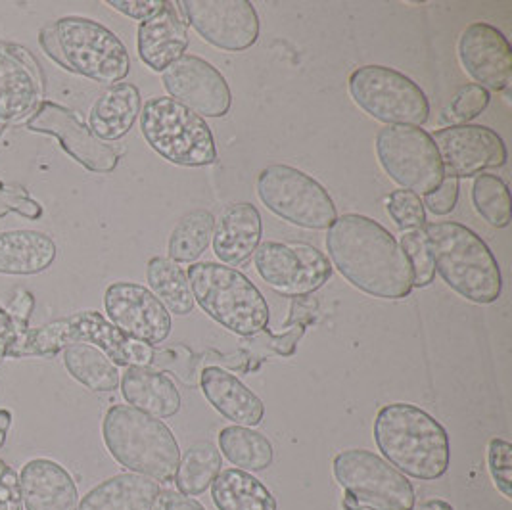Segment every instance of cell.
<instances>
[{"instance_id":"6da1fadb","label":"cell","mask_w":512,"mask_h":510,"mask_svg":"<svg viewBox=\"0 0 512 510\" xmlns=\"http://www.w3.org/2000/svg\"><path fill=\"white\" fill-rule=\"evenodd\" d=\"M332 265L357 290L380 300H403L413 290V271L396 236L367 215L346 213L326 234Z\"/></svg>"},{"instance_id":"7a4b0ae2","label":"cell","mask_w":512,"mask_h":510,"mask_svg":"<svg viewBox=\"0 0 512 510\" xmlns=\"http://www.w3.org/2000/svg\"><path fill=\"white\" fill-rule=\"evenodd\" d=\"M374 441L388 463L415 480L434 482L449 470V434L417 405H384L374 418Z\"/></svg>"},{"instance_id":"3957f363","label":"cell","mask_w":512,"mask_h":510,"mask_svg":"<svg viewBox=\"0 0 512 510\" xmlns=\"http://www.w3.org/2000/svg\"><path fill=\"white\" fill-rule=\"evenodd\" d=\"M422 234L436 271L451 290L480 305L501 298V269L482 236L457 221L426 223Z\"/></svg>"},{"instance_id":"277c9868","label":"cell","mask_w":512,"mask_h":510,"mask_svg":"<svg viewBox=\"0 0 512 510\" xmlns=\"http://www.w3.org/2000/svg\"><path fill=\"white\" fill-rule=\"evenodd\" d=\"M102 438L110 455L129 472L160 484L175 480L181 449L160 418L129 405H114L104 415Z\"/></svg>"},{"instance_id":"5b68a950","label":"cell","mask_w":512,"mask_h":510,"mask_svg":"<svg viewBox=\"0 0 512 510\" xmlns=\"http://www.w3.org/2000/svg\"><path fill=\"white\" fill-rule=\"evenodd\" d=\"M188 284L198 303L215 323L238 336H254L269 323V305L244 273L221 263H192Z\"/></svg>"},{"instance_id":"8992f818","label":"cell","mask_w":512,"mask_h":510,"mask_svg":"<svg viewBox=\"0 0 512 510\" xmlns=\"http://www.w3.org/2000/svg\"><path fill=\"white\" fill-rule=\"evenodd\" d=\"M102 349L117 367H133V348L137 340L127 338L98 311H79L39 328H27L8 351L6 359L54 357L71 346Z\"/></svg>"},{"instance_id":"52a82bcc","label":"cell","mask_w":512,"mask_h":510,"mask_svg":"<svg viewBox=\"0 0 512 510\" xmlns=\"http://www.w3.org/2000/svg\"><path fill=\"white\" fill-rule=\"evenodd\" d=\"M140 131L163 160L181 167H206L217 160L210 125L169 96H156L140 110Z\"/></svg>"},{"instance_id":"ba28073f","label":"cell","mask_w":512,"mask_h":510,"mask_svg":"<svg viewBox=\"0 0 512 510\" xmlns=\"http://www.w3.org/2000/svg\"><path fill=\"white\" fill-rule=\"evenodd\" d=\"M257 196L277 217L307 231H326L338 219L325 186L290 165L265 167L257 177Z\"/></svg>"},{"instance_id":"9c48e42d","label":"cell","mask_w":512,"mask_h":510,"mask_svg":"<svg viewBox=\"0 0 512 510\" xmlns=\"http://www.w3.org/2000/svg\"><path fill=\"white\" fill-rule=\"evenodd\" d=\"M66 68L102 85H117L131 70V58L114 31L89 18L68 16L54 22Z\"/></svg>"},{"instance_id":"30bf717a","label":"cell","mask_w":512,"mask_h":510,"mask_svg":"<svg viewBox=\"0 0 512 510\" xmlns=\"http://www.w3.org/2000/svg\"><path fill=\"white\" fill-rule=\"evenodd\" d=\"M334 478L346 497L365 510H413L415 487L397 468L367 449H348L336 455Z\"/></svg>"},{"instance_id":"8fae6325","label":"cell","mask_w":512,"mask_h":510,"mask_svg":"<svg viewBox=\"0 0 512 510\" xmlns=\"http://www.w3.org/2000/svg\"><path fill=\"white\" fill-rule=\"evenodd\" d=\"M353 102L386 125L420 127L430 117V102L405 73L386 66H363L350 75Z\"/></svg>"},{"instance_id":"7c38bea8","label":"cell","mask_w":512,"mask_h":510,"mask_svg":"<svg viewBox=\"0 0 512 510\" xmlns=\"http://www.w3.org/2000/svg\"><path fill=\"white\" fill-rule=\"evenodd\" d=\"M376 156L386 175L415 194H430L445 177L438 148L428 131L411 125H386L376 135Z\"/></svg>"},{"instance_id":"4fadbf2b","label":"cell","mask_w":512,"mask_h":510,"mask_svg":"<svg viewBox=\"0 0 512 510\" xmlns=\"http://www.w3.org/2000/svg\"><path fill=\"white\" fill-rule=\"evenodd\" d=\"M256 269L275 292L305 298L332 277V263L319 248L305 242H265L256 250Z\"/></svg>"},{"instance_id":"5bb4252c","label":"cell","mask_w":512,"mask_h":510,"mask_svg":"<svg viewBox=\"0 0 512 510\" xmlns=\"http://www.w3.org/2000/svg\"><path fill=\"white\" fill-rule=\"evenodd\" d=\"M177 6L211 47L242 52L256 45L259 16L250 0H181Z\"/></svg>"},{"instance_id":"9a60e30c","label":"cell","mask_w":512,"mask_h":510,"mask_svg":"<svg viewBox=\"0 0 512 510\" xmlns=\"http://www.w3.org/2000/svg\"><path fill=\"white\" fill-rule=\"evenodd\" d=\"M163 87L169 98L200 117H225L233 94L225 75L208 60L185 54L163 71Z\"/></svg>"},{"instance_id":"2e32d148","label":"cell","mask_w":512,"mask_h":510,"mask_svg":"<svg viewBox=\"0 0 512 510\" xmlns=\"http://www.w3.org/2000/svg\"><path fill=\"white\" fill-rule=\"evenodd\" d=\"M434 144L443 163V173L470 179L486 169L503 167L509 158L507 144L484 125H449L434 133Z\"/></svg>"},{"instance_id":"e0dca14e","label":"cell","mask_w":512,"mask_h":510,"mask_svg":"<svg viewBox=\"0 0 512 510\" xmlns=\"http://www.w3.org/2000/svg\"><path fill=\"white\" fill-rule=\"evenodd\" d=\"M27 129L31 133L56 137L75 162L93 173H112L119 163L116 150L98 139L79 117L60 104L41 102L35 114L29 117Z\"/></svg>"},{"instance_id":"ac0fdd59","label":"cell","mask_w":512,"mask_h":510,"mask_svg":"<svg viewBox=\"0 0 512 510\" xmlns=\"http://www.w3.org/2000/svg\"><path fill=\"white\" fill-rule=\"evenodd\" d=\"M104 309L110 323L127 338L158 346L171 334V315L163 303L135 282H114L106 288Z\"/></svg>"},{"instance_id":"d6986e66","label":"cell","mask_w":512,"mask_h":510,"mask_svg":"<svg viewBox=\"0 0 512 510\" xmlns=\"http://www.w3.org/2000/svg\"><path fill=\"white\" fill-rule=\"evenodd\" d=\"M459 58L466 73L486 91L499 93L511 87V43L495 25H468L459 39Z\"/></svg>"},{"instance_id":"ffe728a7","label":"cell","mask_w":512,"mask_h":510,"mask_svg":"<svg viewBox=\"0 0 512 510\" xmlns=\"http://www.w3.org/2000/svg\"><path fill=\"white\" fill-rule=\"evenodd\" d=\"M43 71L18 45H0V127L29 114L43 96Z\"/></svg>"},{"instance_id":"44dd1931","label":"cell","mask_w":512,"mask_h":510,"mask_svg":"<svg viewBox=\"0 0 512 510\" xmlns=\"http://www.w3.org/2000/svg\"><path fill=\"white\" fill-rule=\"evenodd\" d=\"M25 510H77L79 491L70 472L52 459H31L20 472Z\"/></svg>"},{"instance_id":"7402d4cb","label":"cell","mask_w":512,"mask_h":510,"mask_svg":"<svg viewBox=\"0 0 512 510\" xmlns=\"http://www.w3.org/2000/svg\"><path fill=\"white\" fill-rule=\"evenodd\" d=\"M140 60L152 71H165L188 48L187 22L175 2H167L158 16L140 22L137 33Z\"/></svg>"},{"instance_id":"603a6c76","label":"cell","mask_w":512,"mask_h":510,"mask_svg":"<svg viewBox=\"0 0 512 510\" xmlns=\"http://www.w3.org/2000/svg\"><path fill=\"white\" fill-rule=\"evenodd\" d=\"M263 223L254 204L238 202L231 204L215 219L213 229V252L221 263L238 267L256 254L261 242Z\"/></svg>"},{"instance_id":"cb8c5ba5","label":"cell","mask_w":512,"mask_h":510,"mask_svg":"<svg viewBox=\"0 0 512 510\" xmlns=\"http://www.w3.org/2000/svg\"><path fill=\"white\" fill-rule=\"evenodd\" d=\"M202 394L221 417L233 420L236 426L254 428L265 417V405L233 372L221 367H208L200 376Z\"/></svg>"},{"instance_id":"d4e9b609","label":"cell","mask_w":512,"mask_h":510,"mask_svg":"<svg viewBox=\"0 0 512 510\" xmlns=\"http://www.w3.org/2000/svg\"><path fill=\"white\" fill-rule=\"evenodd\" d=\"M121 395L129 407L154 418L175 417L181 411V394L175 382L148 367H127L121 380Z\"/></svg>"},{"instance_id":"484cf974","label":"cell","mask_w":512,"mask_h":510,"mask_svg":"<svg viewBox=\"0 0 512 510\" xmlns=\"http://www.w3.org/2000/svg\"><path fill=\"white\" fill-rule=\"evenodd\" d=\"M160 484L133 472L116 474L93 487L77 510H152L160 495Z\"/></svg>"},{"instance_id":"4316f807","label":"cell","mask_w":512,"mask_h":510,"mask_svg":"<svg viewBox=\"0 0 512 510\" xmlns=\"http://www.w3.org/2000/svg\"><path fill=\"white\" fill-rule=\"evenodd\" d=\"M56 254V244L45 232H0V275L33 277L45 273Z\"/></svg>"},{"instance_id":"83f0119b","label":"cell","mask_w":512,"mask_h":510,"mask_svg":"<svg viewBox=\"0 0 512 510\" xmlns=\"http://www.w3.org/2000/svg\"><path fill=\"white\" fill-rule=\"evenodd\" d=\"M140 91L131 83H117L100 94L89 114V129L100 140L123 139L139 119Z\"/></svg>"},{"instance_id":"f1b7e54d","label":"cell","mask_w":512,"mask_h":510,"mask_svg":"<svg viewBox=\"0 0 512 510\" xmlns=\"http://www.w3.org/2000/svg\"><path fill=\"white\" fill-rule=\"evenodd\" d=\"M211 499L217 510H277V499L250 472L227 468L211 484Z\"/></svg>"},{"instance_id":"f546056e","label":"cell","mask_w":512,"mask_h":510,"mask_svg":"<svg viewBox=\"0 0 512 510\" xmlns=\"http://www.w3.org/2000/svg\"><path fill=\"white\" fill-rule=\"evenodd\" d=\"M219 453L240 470L263 472L273 459L275 449L261 432L246 426H227L219 432Z\"/></svg>"},{"instance_id":"4dcf8cb0","label":"cell","mask_w":512,"mask_h":510,"mask_svg":"<svg viewBox=\"0 0 512 510\" xmlns=\"http://www.w3.org/2000/svg\"><path fill=\"white\" fill-rule=\"evenodd\" d=\"M64 367L71 378L93 392H114L119 386L121 372L102 349L94 346H71L64 349Z\"/></svg>"},{"instance_id":"1f68e13d","label":"cell","mask_w":512,"mask_h":510,"mask_svg":"<svg viewBox=\"0 0 512 510\" xmlns=\"http://www.w3.org/2000/svg\"><path fill=\"white\" fill-rule=\"evenodd\" d=\"M146 279L152 294L163 303V307L177 315L187 317L194 311V298L188 284L187 273L171 259L152 257L146 267Z\"/></svg>"},{"instance_id":"d6a6232c","label":"cell","mask_w":512,"mask_h":510,"mask_svg":"<svg viewBox=\"0 0 512 510\" xmlns=\"http://www.w3.org/2000/svg\"><path fill=\"white\" fill-rule=\"evenodd\" d=\"M223 459L219 449L210 441H198L190 445L177 466L175 486L177 491L196 497L210 489L213 480L221 472Z\"/></svg>"},{"instance_id":"836d02e7","label":"cell","mask_w":512,"mask_h":510,"mask_svg":"<svg viewBox=\"0 0 512 510\" xmlns=\"http://www.w3.org/2000/svg\"><path fill=\"white\" fill-rule=\"evenodd\" d=\"M215 217L206 209L187 213L169 236V257L175 263H194L210 246Z\"/></svg>"},{"instance_id":"e575fe53","label":"cell","mask_w":512,"mask_h":510,"mask_svg":"<svg viewBox=\"0 0 512 510\" xmlns=\"http://www.w3.org/2000/svg\"><path fill=\"white\" fill-rule=\"evenodd\" d=\"M472 204L491 227L505 229L511 225V192L501 177L489 173L478 175L472 186Z\"/></svg>"},{"instance_id":"d590c367","label":"cell","mask_w":512,"mask_h":510,"mask_svg":"<svg viewBox=\"0 0 512 510\" xmlns=\"http://www.w3.org/2000/svg\"><path fill=\"white\" fill-rule=\"evenodd\" d=\"M399 246L407 257L411 271H413V288H426L434 282L436 267L432 261V255L428 252L426 240L422 229L417 231H405L401 234Z\"/></svg>"},{"instance_id":"8d00e7d4","label":"cell","mask_w":512,"mask_h":510,"mask_svg":"<svg viewBox=\"0 0 512 510\" xmlns=\"http://www.w3.org/2000/svg\"><path fill=\"white\" fill-rule=\"evenodd\" d=\"M388 215L401 231H417L426 225V209L419 194L411 190H396L388 198Z\"/></svg>"},{"instance_id":"74e56055","label":"cell","mask_w":512,"mask_h":510,"mask_svg":"<svg viewBox=\"0 0 512 510\" xmlns=\"http://www.w3.org/2000/svg\"><path fill=\"white\" fill-rule=\"evenodd\" d=\"M489 100H491V96L484 87H480L476 83H468L455 93L447 112H445V117L455 125H466L468 121H472L486 112Z\"/></svg>"},{"instance_id":"f35d334b","label":"cell","mask_w":512,"mask_h":510,"mask_svg":"<svg viewBox=\"0 0 512 510\" xmlns=\"http://www.w3.org/2000/svg\"><path fill=\"white\" fill-rule=\"evenodd\" d=\"M489 474L497 489L512 499V445L501 438H493L488 445Z\"/></svg>"},{"instance_id":"ab89813d","label":"cell","mask_w":512,"mask_h":510,"mask_svg":"<svg viewBox=\"0 0 512 510\" xmlns=\"http://www.w3.org/2000/svg\"><path fill=\"white\" fill-rule=\"evenodd\" d=\"M8 213H18L25 219L37 221L43 217L45 209L22 186L8 185L0 181V217Z\"/></svg>"},{"instance_id":"60d3db41","label":"cell","mask_w":512,"mask_h":510,"mask_svg":"<svg viewBox=\"0 0 512 510\" xmlns=\"http://www.w3.org/2000/svg\"><path fill=\"white\" fill-rule=\"evenodd\" d=\"M457 202H459V179L445 175L440 186L424 196L422 206L424 209H430L434 215L442 217V215H449L453 209L457 208Z\"/></svg>"},{"instance_id":"b9f144b4","label":"cell","mask_w":512,"mask_h":510,"mask_svg":"<svg viewBox=\"0 0 512 510\" xmlns=\"http://www.w3.org/2000/svg\"><path fill=\"white\" fill-rule=\"evenodd\" d=\"M0 510H25L20 474L0 461Z\"/></svg>"},{"instance_id":"7bdbcfd3","label":"cell","mask_w":512,"mask_h":510,"mask_svg":"<svg viewBox=\"0 0 512 510\" xmlns=\"http://www.w3.org/2000/svg\"><path fill=\"white\" fill-rule=\"evenodd\" d=\"M165 4L167 0H108V6H112L123 16H129L139 22H146L158 16L165 8Z\"/></svg>"},{"instance_id":"ee69618b","label":"cell","mask_w":512,"mask_h":510,"mask_svg":"<svg viewBox=\"0 0 512 510\" xmlns=\"http://www.w3.org/2000/svg\"><path fill=\"white\" fill-rule=\"evenodd\" d=\"M33 307H35V298L29 290H16V296L12 303L6 307V313L12 317L14 325L18 326L22 332H25L29 328V319H31V313H33Z\"/></svg>"},{"instance_id":"f6af8a7d","label":"cell","mask_w":512,"mask_h":510,"mask_svg":"<svg viewBox=\"0 0 512 510\" xmlns=\"http://www.w3.org/2000/svg\"><path fill=\"white\" fill-rule=\"evenodd\" d=\"M152 510H206L196 499L187 497L175 489H160V495Z\"/></svg>"},{"instance_id":"bcb514c9","label":"cell","mask_w":512,"mask_h":510,"mask_svg":"<svg viewBox=\"0 0 512 510\" xmlns=\"http://www.w3.org/2000/svg\"><path fill=\"white\" fill-rule=\"evenodd\" d=\"M22 330L14 325L12 317L6 313V309L0 307V361L8 357V351L16 344Z\"/></svg>"},{"instance_id":"7dc6e473","label":"cell","mask_w":512,"mask_h":510,"mask_svg":"<svg viewBox=\"0 0 512 510\" xmlns=\"http://www.w3.org/2000/svg\"><path fill=\"white\" fill-rule=\"evenodd\" d=\"M39 43H41L43 50L47 52L48 56H50L60 68L68 70V68H66V62H64V56H62V50H60V45H58V39H56L54 24L45 25V27L41 29V33H39Z\"/></svg>"},{"instance_id":"c3c4849f","label":"cell","mask_w":512,"mask_h":510,"mask_svg":"<svg viewBox=\"0 0 512 510\" xmlns=\"http://www.w3.org/2000/svg\"><path fill=\"white\" fill-rule=\"evenodd\" d=\"M344 509L346 510H365L361 509V507H357L353 501H351L350 497H344ZM413 510H453V507L449 505V503H445L442 499H432V501H426V503H422L420 507Z\"/></svg>"},{"instance_id":"681fc988","label":"cell","mask_w":512,"mask_h":510,"mask_svg":"<svg viewBox=\"0 0 512 510\" xmlns=\"http://www.w3.org/2000/svg\"><path fill=\"white\" fill-rule=\"evenodd\" d=\"M10 426H12V413L8 409H0V447L6 443Z\"/></svg>"}]
</instances>
